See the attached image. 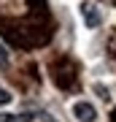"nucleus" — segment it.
<instances>
[{"label": "nucleus", "mask_w": 116, "mask_h": 122, "mask_svg": "<svg viewBox=\"0 0 116 122\" xmlns=\"http://www.w3.org/2000/svg\"><path fill=\"white\" fill-rule=\"evenodd\" d=\"M70 114L76 117V122H97V109L89 100H76L70 106Z\"/></svg>", "instance_id": "nucleus-1"}, {"label": "nucleus", "mask_w": 116, "mask_h": 122, "mask_svg": "<svg viewBox=\"0 0 116 122\" xmlns=\"http://www.w3.org/2000/svg\"><path fill=\"white\" fill-rule=\"evenodd\" d=\"M81 16H84V25L89 30L100 27V22H103V14H100V8L95 3H81Z\"/></svg>", "instance_id": "nucleus-2"}, {"label": "nucleus", "mask_w": 116, "mask_h": 122, "mask_svg": "<svg viewBox=\"0 0 116 122\" xmlns=\"http://www.w3.org/2000/svg\"><path fill=\"white\" fill-rule=\"evenodd\" d=\"M32 117L27 114H0V122H30Z\"/></svg>", "instance_id": "nucleus-3"}, {"label": "nucleus", "mask_w": 116, "mask_h": 122, "mask_svg": "<svg viewBox=\"0 0 116 122\" xmlns=\"http://www.w3.org/2000/svg\"><path fill=\"white\" fill-rule=\"evenodd\" d=\"M11 100H14V95L3 87V84H0V106H11Z\"/></svg>", "instance_id": "nucleus-4"}, {"label": "nucleus", "mask_w": 116, "mask_h": 122, "mask_svg": "<svg viewBox=\"0 0 116 122\" xmlns=\"http://www.w3.org/2000/svg\"><path fill=\"white\" fill-rule=\"evenodd\" d=\"M8 62H11V57H8V49H5L3 44H0V68H8Z\"/></svg>", "instance_id": "nucleus-5"}, {"label": "nucleus", "mask_w": 116, "mask_h": 122, "mask_svg": "<svg viewBox=\"0 0 116 122\" xmlns=\"http://www.w3.org/2000/svg\"><path fill=\"white\" fill-rule=\"evenodd\" d=\"M95 92H97V95H100V98H105V100H108V98H111V95H108V90L103 87V84H95Z\"/></svg>", "instance_id": "nucleus-6"}]
</instances>
